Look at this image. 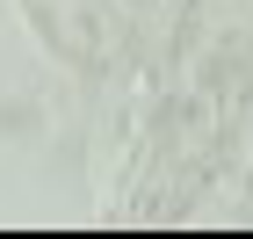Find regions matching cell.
I'll return each mask as SVG.
<instances>
[{
	"mask_svg": "<svg viewBox=\"0 0 253 239\" xmlns=\"http://www.w3.org/2000/svg\"><path fill=\"white\" fill-rule=\"evenodd\" d=\"M29 22L73 65H101L109 58V15H101V0H29Z\"/></svg>",
	"mask_w": 253,
	"mask_h": 239,
	"instance_id": "6da1fadb",
	"label": "cell"
}]
</instances>
